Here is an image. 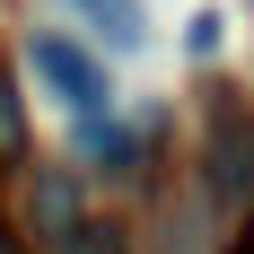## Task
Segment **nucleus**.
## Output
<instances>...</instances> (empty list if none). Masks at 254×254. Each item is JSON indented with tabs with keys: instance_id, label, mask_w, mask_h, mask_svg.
I'll list each match as a JSON object with an SVG mask.
<instances>
[{
	"instance_id": "20e7f679",
	"label": "nucleus",
	"mask_w": 254,
	"mask_h": 254,
	"mask_svg": "<svg viewBox=\"0 0 254 254\" xmlns=\"http://www.w3.org/2000/svg\"><path fill=\"white\" fill-rule=\"evenodd\" d=\"M0 158H18V88L0 79Z\"/></svg>"
},
{
	"instance_id": "39448f33",
	"label": "nucleus",
	"mask_w": 254,
	"mask_h": 254,
	"mask_svg": "<svg viewBox=\"0 0 254 254\" xmlns=\"http://www.w3.org/2000/svg\"><path fill=\"white\" fill-rule=\"evenodd\" d=\"M0 254H26V246H18V237H9V228H0Z\"/></svg>"
},
{
	"instance_id": "f03ea898",
	"label": "nucleus",
	"mask_w": 254,
	"mask_h": 254,
	"mask_svg": "<svg viewBox=\"0 0 254 254\" xmlns=\"http://www.w3.org/2000/svg\"><path fill=\"white\" fill-rule=\"evenodd\" d=\"M210 193L219 202H254V114H210Z\"/></svg>"
},
{
	"instance_id": "f257e3e1",
	"label": "nucleus",
	"mask_w": 254,
	"mask_h": 254,
	"mask_svg": "<svg viewBox=\"0 0 254 254\" xmlns=\"http://www.w3.org/2000/svg\"><path fill=\"white\" fill-rule=\"evenodd\" d=\"M26 70H35V88H53V97L70 105V114H97L105 105V70L70 44V35H35V44H26Z\"/></svg>"
},
{
	"instance_id": "7ed1b4c3",
	"label": "nucleus",
	"mask_w": 254,
	"mask_h": 254,
	"mask_svg": "<svg viewBox=\"0 0 254 254\" xmlns=\"http://www.w3.org/2000/svg\"><path fill=\"white\" fill-rule=\"evenodd\" d=\"M88 26H105V44H140L149 26H140V0H70Z\"/></svg>"
}]
</instances>
